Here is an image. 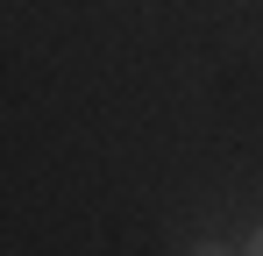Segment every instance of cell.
<instances>
[{
	"label": "cell",
	"instance_id": "6da1fadb",
	"mask_svg": "<svg viewBox=\"0 0 263 256\" xmlns=\"http://www.w3.org/2000/svg\"><path fill=\"white\" fill-rule=\"evenodd\" d=\"M192 256H228V249H214V242H206V249H192Z\"/></svg>",
	"mask_w": 263,
	"mask_h": 256
},
{
	"label": "cell",
	"instance_id": "7a4b0ae2",
	"mask_svg": "<svg viewBox=\"0 0 263 256\" xmlns=\"http://www.w3.org/2000/svg\"><path fill=\"white\" fill-rule=\"evenodd\" d=\"M249 256H263V228H256V242H249Z\"/></svg>",
	"mask_w": 263,
	"mask_h": 256
}]
</instances>
